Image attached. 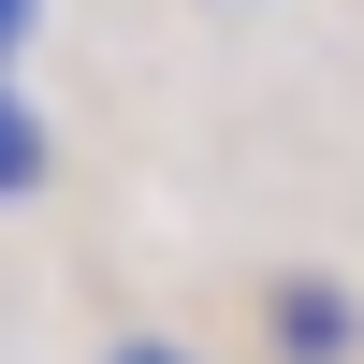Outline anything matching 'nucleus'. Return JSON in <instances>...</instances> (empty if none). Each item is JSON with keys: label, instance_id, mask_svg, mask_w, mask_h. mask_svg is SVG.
<instances>
[{"label": "nucleus", "instance_id": "obj_1", "mask_svg": "<svg viewBox=\"0 0 364 364\" xmlns=\"http://www.w3.org/2000/svg\"><path fill=\"white\" fill-rule=\"evenodd\" d=\"M262 336H277V364H350L364 350V306L336 277H277V291H262Z\"/></svg>", "mask_w": 364, "mask_h": 364}, {"label": "nucleus", "instance_id": "obj_2", "mask_svg": "<svg viewBox=\"0 0 364 364\" xmlns=\"http://www.w3.org/2000/svg\"><path fill=\"white\" fill-rule=\"evenodd\" d=\"M44 175H58V132H44V117L15 102V87H0V204H29Z\"/></svg>", "mask_w": 364, "mask_h": 364}, {"label": "nucleus", "instance_id": "obj_3", "mask_svg": "<svg viewBox=\"0 0 364 364\" xmlns=\"http://www.w3.org/2000/svg\"><path fill=\"white\" fill-rule=\"evenodd\" d=\"M29 29H44V0H0V73L29 58Z\"/></svg>", "mask_w": 364, "mask_h": 364}, {"label": "nucleus", "instance_id": "obj_4", "mask_svg": "<svg viewBox=\"0 0 364 364\" xmlns=\"http://www.w3.org/2000/svg\"><path fill=\"white\" fill-rule=\"evenodd\" d=\"M102 364H204V350H175V336H117Z\"/></svg>", "mask_w": 364, "mask_h": 364}]
</instances>
